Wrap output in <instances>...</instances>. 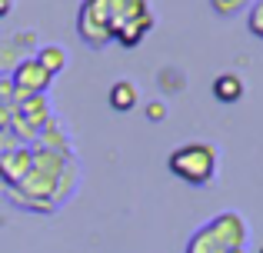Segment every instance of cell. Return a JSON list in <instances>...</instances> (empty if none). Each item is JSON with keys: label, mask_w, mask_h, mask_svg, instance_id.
I'll return each mask as SVG.
<instances>
[{"label": "cell", "mask_w": 263, "mask_h": 253, "mask_svg": "<svg viewBox=\"0 0 263 253\" xmlns=\"http://www.w3.org/2000/svg\"><path fill=\"white\" fill-rule=\"evenodd\" d=\"M33 167V153L30 150H17V153H7L0 157V173H4L7 183H20Z\"/></svg>", "instance_id": "8992f818"}, {"label": "cell", "mask_w": 263, "mask_h": 253, "mask_svg": "<svg viewBox=\"0 0 263 253\" xmlns=\"http://www.w3.org/2000/svg\"><path fill=\"white\" fill-rule=\"evenodd\" d=\"M10 10H13V0H0V17H7Z\"/></svg>", "instance_id": "5bb4252c"}, {"label": "cell", "mask_w": 263, "mask_h": 253, "mask_svg": "<svg viewBox=\"0 0 263 253\" xmlns=\"http://www.w3.org/2000/svg\"><path fill=\"white\" fill-rule=\"evenodd\" d=\"M7 117H10V110H7V107H4V100H0V127L7 124Z\"/></svg>", "instance_id": "9a60e30c"}, {"label": "cell", "mask_w": 263, "mask_h": 253, "mask_svg": "<svg viewBox=\"0 0 263 253\" xmlns=\"http://www.w3.org/2000/svg\"><path fill=\"white\" fill-rule=\"evenodd\" d=\"M213 7H217L220 13H237L240 7H243V0H213Z\"/></svg>", "instance_id": "7c38bea8"}, {"label": "cell", "mask_w": 263, "mask_h": 253, "mask_svg": "<svg viewBox=\"0 0 263 253\" xmlns=\"http://www.w3.org/2000/svg\"><path fill=\"white\" fill-rule=\"evenodd\" d=\"M150 27H154V13H150V17H143V20H137V24H130V27H123V30L117 33V40H120L123 47H137L143 37H147Z\"/></svg>", "instance_id": "9c48e42d"}, {"label": "cell", "mask_w": 263, "mask_h": 253, "mask_svg": "<svg viewBox=\"0 0 263 253\" xmlns=\"http://www.w3.org/2000/svg\"><path fill=\"white\" fill-rule=\"evenodd\" d=\"M233 253H243V250H233Z\"/></svg>", "instance_id": "2e32d148"}, {"label": "cell", "mask_w": 263, "mask_h": 253, "mask_svg": "<svg viewBox=\"0 0 263 253\" xmlns=\"http://www.w3.org/2000/svg\"><path fill=\"white\" fill-rule=\"evenodd\" d=\"M110 107L114 110H134L137 107V87L130 80H117L110 87Z\"/></svg>", "instance_id": "ba28073f"}, {"label": "cell", "mask_w": 263, "mask_h": 253, "mask_svg": "<svg viewBox=\"0 0 263 253\" xmlns=\"http://www.w3.org/2000/svg\"><path fill=\"white\" fill-rule=\"evenodd\" d=\"M250 30L257 33V37H263V4H257L250 10Z\"/></svg>", "instance_id": "8fae6325"}, {"label": "cell", "mask_w": 263, "mask_h": 253, "mask_svg": "<svg viewBox=\"0 0 263 253\" xmlns=\"http://www.w3.org/2000/svg\"><path fill=\"white\" fill-rule=\"evenodd\" d=\"M213 97L220 100V104H233V100L243 97V80L237 77V73H220L217 80H213Z\"/></svg>", "instance_id": "52a82bcc"}, {"label": "cell", "mask_w": 263, "mask_h": 253, "mask_svg": "<svg viewBox=\"0 0 263 253\" xmlns=\"http://www.w3.org/2000/svg\"><path fill=\"white\" fill-rule=\"evenodd\" d=\"M77 30H80V37H84L90 47L110 44V40H114V27H110V0H84Z\"/></svg>", "instance_id": "3957f363"}, {"label": "cell", "mask_w": 263, "mask_h": 253, "mask_svg": "<svg viewBox=\"0 0 263 253\" xmlns=\"http://www.w3.org/2000/svg\"><path fill=\"white\" fill-rule=\"evenodd\" d=\"M170 170L190 187H203L217 173V150L206 143H186V147L170 153Z\"/></svg>", "instance_id": "7a4b0ae2"}, {"label": "cell", "mask_w": 263, "mask_h": 253, "mask_svg": "<svg viewBox=\"0 0 263 253\" xmlns=\"http://www.w3.org/2000/svg\"><path fill=\"white\" fill-rule=\"evenodd\" d=\"M257 253H263V247H260V250H257Z\"/></svg>", "instance_id": "e0dca14e"}, {"label": "cell", "mask_w": 263, "mask_h": 253, "mask_svg": "<svg viewBox=\"0 0 263 253\" xmlns=\"http://www.w3.org/2000/svg\"><path fill=\"white\" fill-rule=\"evenodd\" d=\"M147 117H150V120H160V117H163V104H150Z\"/></svg>", "instance_id": "4fadbf2b"}, {"label": "cell", "mask_w": 263, "mask_h": 253, "mask_svg": "<svg viewBox=\"0 0 263 253\" xmlns=\"http://www.w3.org/2000/svg\"><path fill=\"white\" fill-rule=\"evenodd\" d=\"M47 84H50V73L37 64V57L24 60V64L17 67V73H13V90H17L20 97H37Z\"/></svg>", "instance_id": "277c9868"}, {"label": "cell", "mask_w": 263, "mask_h": 253, "mask_svg": "<svg viewBox=\"0 0 263 253\" xmlns=\"http://www.w3.org/2000/svg\"><path fill=\"white\" fill-rule=\"evenodd\" d=\"M150 17L147 0H110V27H114V37L123 30V27L137 24V20Z\"/></svg>", "instance_id": "5b68a950"}, {"label": "cell", "mask_w": 263, "mask_h": 253, "mask_svg": "<svg viewBox=\"0 0 263 253\" xmlns=\"http://www.w3.org/2000/svg\"><path fill=\"white\" fill-rule=\"evenodd\" d=\"M243 240H247L243 220L237 213H223L193 237L186 253H233V250H243Z\"/></svg>", "instance_id": "6da1fadb"}, {"label": "cell", "mask_w": 263, "mask_h": 253, "mask_svg": "<svg viewBox=\"0 0 263 253\" xmlns=\"http://www.w3.org/2000/svg\"><path fill=\"white\" fill-rule=\"evenodd\" d=\"M37 64L44 67L47 73H60L64 70V64H67V57H64V50H60V47H44V50H40V57H37Z\"/></svg>", "instance_id": "30bf717a"}]
</instances>
